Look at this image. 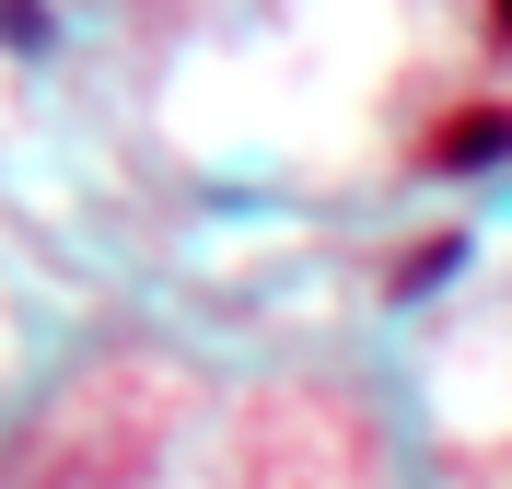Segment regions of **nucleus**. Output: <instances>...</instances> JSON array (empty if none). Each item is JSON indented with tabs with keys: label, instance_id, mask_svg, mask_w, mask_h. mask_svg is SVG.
I'll return each mask as SVG.
<instances>
[{
	"label": "nucleus",
	"instance_id": "2",
	"mask_svg": "<svg viewBox=\"0 0 512 489\" xmlns=\"http://www.w3.org/2000/svg\"><path fill=\"white\" fill-rule=\"evenodd\" d=\"M489 24H501V35H512V0H489Z\"/></svg>",
	"mask_w": 512,
	"mask_h": 489
},
{
	"label": "nucleus",
	"instance_id": "1",
	"mask_svg": "<svg viewBox=\"0 0 512 489\" xmlns=\"http://www.w3.org/2000/svg\"><path fill=\"white\" fill-rule=\"evenodd\" d=\"M478 152H512V105H454V129L431 140V163H478Z\"/></svg>",
	"mask_w": 512,
	"mask_h": 489
}]
</instances>
